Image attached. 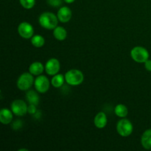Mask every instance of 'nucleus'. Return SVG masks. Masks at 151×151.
Masks as SVG:
<instances>
[{
    "instance_id": "nucleus-1",
    "label": "nucleus",
    "mask_w": 151,
    "mask_h": 151,
    "mask_svg": "<svg viewBox=\"0 0 151 151\" xmlns=\"http://www.w3.org/2000/svg\"><path fill=\"white\" fill-rule=\"evenodd\" d=\"M58 19L57 15L51 12H44L38 18L39 24L46 29H54L58 26Z\"/></svg>"
},
{
    "instance_id": "nucleus-2",
    "label": "nucleus",
    "mask_w": 151,
    "mask_h": 151,
    "mask_svg": "<svg viewBox=\"0 0 151 151\" xmlns=\"http://www.w3.org/2000/svg\"><path fill=\"white\" fill-rule=\"evenodd\" d=\"M65 81L70 86H79L83 82L84 75L79 69H70L65 74Z\"/></svg>"
},
{
    "instance_id": "nucleus-3",
    "label": "nucleus",
    "mask_w": 151,
    "mask_h": 151,
    "mask_svg": "<svg viewBox=\"0 0 151 151\" xmlns=\"http://www.w3.org/2000/svg\"><path fill=\"white\" fill-rule=\"evenodd\" d=\"M35 80H34L33 75L30 72H24L18 78L16 85L19 89L21 91H28L34 84Z\"/></svg>"
},
{
    "instance_id": "nucleus-4",
    "label": "nucleus",
    "mask_w": 151,
    "mask_h": 151,
    "mask_svg": "<svg viewBox=\"0 0 151 151\" xmlns=\"http://www.w3.org/2000/svg\"><path fill=\"white\" fill-rule=\"evenodd\" d=\"M134 130L133 124L128 119L122 118L116 124V131L122 137H128L131 135Z\"/></svg>"
},
{
    "instance_id": "nucleus-5",
    "label": "nucleus",
    "mask_w": 151,
    "mask_h": 151,
    "mask_svg": "<svg viewBox=\"0 0 151 151\" xmlns=\"http://www.w3.org/2000/svg\"><path fill=\"white\" fill-rule=\"evenodd\" d=\"M131 56L133 60L137 63H145L149 59L150 55L147 49L143 47L137 46L131 50Z\"/></svg>"
},
{
    "instance_id": "nucleus-6",
    "label": "nucleus",
    "mask_w": 151,
    "mask_h": 151,
    "mask_svg": "<svg viewBox=\"0 0 151 151\" xmlns=\"http://www.w3.org/2000/svg\"><path fill=\"white\" fill-rule=\"evenodd\" d=\"M50 83L49 79L47 76L43 75H40L37 76L35 78L34 86H35V90L41 94H44L49 90L50 86Z\"/></svg>"
},
{
    "instance_id": "nucleus-7",
    "label": "nucleus",
    "mask_w": 151,
    "mask_h": 151,
    "mask_svg": "<svg viewBox=\"0 0 151 151\" xmlns=\"http://www.w3.org/2000/svg\"><path fill=\"white\" fill-rule=\"evenodd\" d=\"M28 106L22 100H15L10 105V109L16 116H22L27 113Z\"/></svg>"
},
{
    "instance_id": "nucleus-8",
    "label": "nucleus",
    "mask_w": 151,
    "mask_h": 151,
    "mask_svg": "<svg viewBox=\"0 0 151 151\" xmlns=\"http://www.w3.org/2000/svg\"><path fill=\"white\" fill-rule=\"evenodd\" d=\"M18 32L22 38L24 39L31 38L34 35L33 27L29 22H23L18 27Z\"/></svg>"
},
{
    "instance_id": "nucleus-9",
    "label": "nucleus",
    "mask_w": 151,
    "mask_h": 151,
    "mask_svg": "<svg viewBox=\"0 0 151 151\" xmlns=\"http://www.w3.org/2000/svg\"><path fill=\"white\" fill-rule=\"evenodd\" d=\"M60 64L57 58H50L47 61L45 64V71L47 75L54 76L57 75L60 71Z\"/></svg>"
},
{
    "instance_id": "nucleus-10",
    "label": "nucleus",
    "mask_w": 151,
    "mask_h": 151,
    "mask_svg": "<svg viewBox=\"0 0 151 151\" xmlns=\"http://www.w3.org/2000/svg\"><path fill=\"white\" fill-rule=\"evenodd\" d=\"M57 16L59 22L61 23H67L72 19V12L69 7L64 6L59 9L57 13Z\"/></svg>"
},
{
    "instance_id": "nucleus-11",
    "label": "nucleus",
    "mask_w": 151,
    "mask_h": 151,
    "mask_svg": "<svg viewBox=\"0 0 151 151\" xmlns=\"http://www.w3.org/2000/svg\"><path fill=\"white\" fill-rule=\"evenodd\" d=\"M13 111L11 109H1L0 111V122L3 125H8L11 123L13 118Z\"/></svg>"
},
{
    "instance_id": "nucleus-12",
    "label": "nucleus",
    "mask_w": 151,
    "mask_h": 151,
    "mask_svg": "<svg viewBox=\"0 0 151 151\" xmlns=\"http://www.w3.org/2000/svg\"><path fill=\"white\" fill-rule=\"evenodd\" d=\"M108 122L107 116L106 113L103 111H100L95 116L94 119V123L96 128L99 129H103L106 126Z\"/></svg>"
},
{
    "instance_id": "nucleus-13",
    "label": "nucleus",
    "mask_w": 151,
    "mask_h": 151,
    "mask_svg": "<svg viewBox=\"0 0 151 151\" xmlns=\"http://www.w3.org/2000/svg\"><path fill=\"white\" fill-rule=\"evenodd\" d=\"M44 70H45V66H43L42 63L38 61L33 62L29 67V72L34 76H38L41 75Z\"/></svg>"
},
{
    "instance_id": "nucleus-14",
    "label": "nucleus",
    "mask_w": 151,
    "mask_h": 151,
    "mask_svg": "<svg viewBox=\"0 0 151 151\" xmlns=\"http://www.w3.org/2000/svg\"><path fill=\"white\" fill-rule=\"evenodd\" d=\"M141 144L146 150H151V128L147 129L142 134Z\"/></svg>"
},
{
    "instance_id": "nucleus-15",
    "label": "nucleus",
    "mask_w": 151,
    "mask_h": 151,
    "mask_svg": "<svg viewBox=\"0 0 151 151\" xmlns=\"http://www.w3.org/2000/svg\"><path fill=\"white\" fill-rule=\"evenodd\" d=\"M53 35L58 41H64L67 36V31L61 26H57L53 29Z\"/></svg>"
},
{
    "instance_id": "nucleus-16",
    "label": "nucleus",
    "mask_w": 151,
    "mask_h": 151,
    "mask_svg": "<svg viewBox=\"0 0 151 151\" xmlns=\"http://www.w3.org/2000/svg\"><path fill=\"white\" fill-rule=\"evenodd\" d=\"M26 99L29 104H34L38 106L39 103V96L36 91L33 90H28L26 93Z\"/></svg>"
},
{
    "instance_id": "nucleus-17",
    "label": "nucleus",
    "mask_w": 151,
    "mask_h": 151,
    "mask_svg": "<svg viewBox=\"0 0 151 151\" xmlns=\"http://www.w3.org/2000/svg\"><path fill=\"white\" fill-rule=\"evenodd\" d=\"M65 76H63L62 74H58L54 75L51 80V84L55 88H60L63 86L65 82Z\"/></svg>"
},
{
    "instance_id": "nucleus-18",
    "label": "nucleus",
    "mask_w": 151,
    "mask_h": 151,
    "mask_svg": "<svg viewBox=\"0 0 151 151\" xmlns=\"http://www.w3.org/2000/svg\"><path fill=\"white\" fill-rule=\"evenodd\" d=\"M114 113L117 116L120 118H125L128 116V108L123 104L116 105L114 109Z\"/></svg>"
},
{
    "instance_id": "nucleus-19",
    "label": "nucleus",
    "mask_w": 151,
    "mask_h": 151,
    "mask_svg": "<svg viewBox=\"0 0 151 151\" xmlns=\"http://www.w3.org/2000/svg\"><path fill=\"white\" fill-rule=\"evenodd\" d=\"M31 43L33 47H36V48H40L44 45L45 39L41 35H35L31 38Z\"/></svg>"
},
{
    "instance_id": "nucleus-20",
    "label": "nucleus",
    "mask_w": 151,
    "mask_h": 151,
    "mask_svg": "<svg viewBox=\"0 0 151 151\" xmlns=\"http://www.w3.org/2000/svg\"><path fill=\"white\" fill-rule=\"evenodd\" d=\"M19 1L21 5L27 10L32 9L35 4V0H19Z\"/></svg>"
},
{
    "instance_id": "nucleus-21",
    "label": "nucleus",
    "mask_w": 151,
    "mask_h": 151,
    "mask_svg": "<svg viewBox=\"0 0 151 151\" xmlns=\"http://www.w3.org/2000/svg\"><path fill=\"white\" fill-rule=\"evenodd\" d=\"M47 1L50 6L54 7H60L63 3V0H47Z\"/></svg>"
},
{
    "instance_id": "nucleus-22",
    "label": "nucleus",
    "mask_w": 151,
    "mask_h": 151,
    "mask_svg": "<svg viewBox=\"0 0 151 151\" xmlns=\"http://www.w3.org/2000/svg\"><path fill=\"white\" fill-rule=\"evenodd\" d=\"M37 112V106L34 104H29L27 108V113L34 115Z\"/></svg>"
},
{
    "instance_id": "nucleus-23",
    "label": "nucleus",
    "mask_w": 151,
    "mask_h": 151,
    "mask_svg": "<svg viewBox=\"0 0 151 151\" xmlns=\"http://www.w3.org/2000/svg\"><path fill=\"white\" fill-rule=\"evenodd\" d=\"M22 120H16L13 124H12V128H13L14 130H19L22 127Z\"/></svg>"
},
{
    "instance_id": "nucleus-24",
    "label": "nucleus",
    "mask_w": 151,
    "mask_h": 151,
    "mask_svg": "<svg viewBox=\"0 0 151 151\" xmlns=\"http://www.w3.org/2000/svg\"><path fill=\"white\" fill-rule=\"evenodd\" d=\"M144 63L145 68L146 70L148 71V72H151V60L148 59V60H146Z\"/></svg>"
},
{
    "instance_id": "nucleus-25",
    "label": "nucleus",
    "mask_w": 151,
    "mask_h": 151,
    "mask_svg": "<svg viewBox=\"0 0 151 151\" xmlns=\"http://www.w3.org/2000/svg\"><path fill=\"white\" fill-rule=\"evenodd\" d=\"M65 2L68 3V4H71V3H73L75 0H63Z\"/></svg>"
},
{
    "instance_id": "nucleus-26",
    "label": "nucleus",
    "mask_w": 151,
    "mask_h": 151,
    "mask_svg": "<svg viewBox=\"0 0 151 151\" xmlns=\"http://www.w3.org/2000/svg\"><path fill=\"white\" fill-rule=\"evenodd\" d=\"M19 151H28L27 149H20V150H19Z\"/></svg>"
}]
</instances>
